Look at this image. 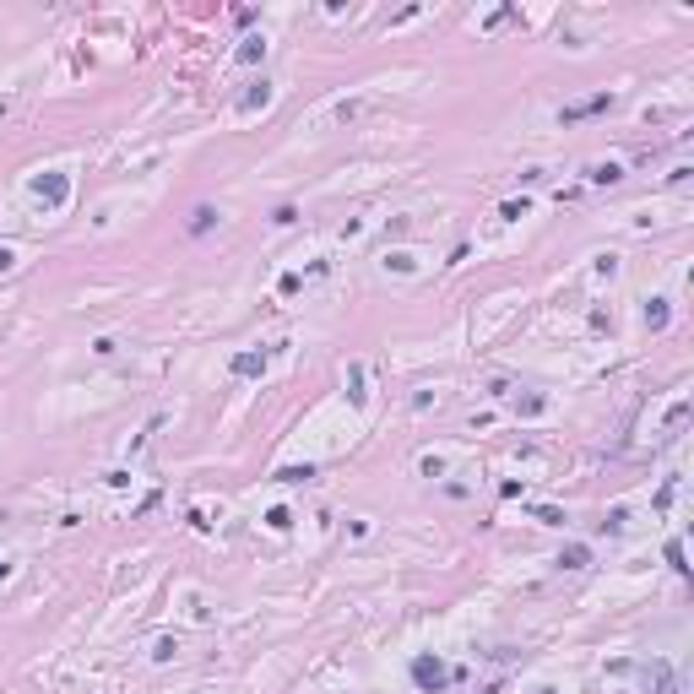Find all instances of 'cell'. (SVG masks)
Segmentation results:
<instances>
[{
    "label": "cell",
    "instance_id": "cell-1",
    "mask_svg": "<svg viewBox=\"0 0 694 694\" xmlns=\"http://www.w3.org/2000/svg\"><path fill=\"white\" fill-rule=\"evenodd\" d=\"M445 678H450V667L440 662V656H412V683L418 689H445Z\"/></svg>",
    "mask_w": 694,
    "mask_h": 694
},
{
    "label": "cell",
    "instance_id": "cell-2",
    "mask_svg": "<svg viewBox=\"0 0 694 694\" xmlns=\"http://www.w3.org/2000/svg\"><path fill=\"white\" fill-rule=\"evenodd\" d=\"M640 683H646V694H678L673 662H646V667H640Z\"/></svg>",
    "mask_w": 694,
    "mask_h": 694
},
{
    "label": "cell",
    "instance_id": "cell-3",
    "mask_svg": "<svg viewBox=\"0 0 694 694\" xmlns=\"http://www.w3.org/2000/svg\"><path fill=\"white\" fill-rule=\"evenodd\" d=\"M33 190H39V201H43V206H65V190H71V184H65V174H43Z\"/></svg>",
    "mask_w": 694,
    "mask_h": 694
},
{
    "label": "cell",
    "instance_id": "cell-4",
    "mask_svg": "<svg viewBox=\"0 0 694 694\" xmlns=\"http://www.w3.org/2000/svg\"><path fill=\"white\" fill-rule=\"evenodd\" d=\"M613 93H597V98H586V103H570V109H564V125L570 120H586V114H602V109H613Z\"/></svg>",
    "mask_w": 694,
    "mask_h": 694
},
{
    "label": "cell",
    "instance_id": "cell-5",
    "mask_svg": "<svg viewBox=\"0 0 694 694\" xmlns=\"http://www.w3.org/2000/svg\"><path fill=\"white\" fill-rule=\"evenodd\" d=\"M559 564H564V570H586V564H592V548H586V543H570V548L559 553Z\"/></svg>",
    "mask_w": 694,
    "mask_h": 694
},
{
    "label": "cell",
    "instance_id": "cell-6",
    "mask_svg": "<svg viewBox=\"0 0 694 694\" xmlns=\"http://www.w3.org/2000/svg\"><path fill=\"white\" fill-rule=\"evenodd\" d=\"M233 374L255 380V374H266V358H261V353H239V358H233Z\"/></svg>",
    "mask_w": 694,
    "mask_h": 694
},
{
    "label": "cell",
    "instance_id": "cell-7",
    "mask_svg": "<svg viewBox=\"0 0 694 694\" xmlns=\"http://www.w3.org/2000/svg\"><path fill=\"white\" fill-rule=\"evenodd\" d=\"M266 98H271V87L261 82V87H250L245 98H239V109H245V114H250V109H266Z\"/></svg>",
    "mask_w": 694,
    "mask_h": 694
},
{
    "label": "cell",
    "instance_id": "cell-8",
    "mask_svg": "<svg viewBox=\"0 0 694 694\" xmlns=\"http://www.w3.org/2000/svg\"><path fill=\"white\" fill-rule=\"evenodd\" d=\"M646 326H651V331L667 326V304H662V299H651V304H646Z\"/></svg>",
    "mask_w": 694,
    "mask_h": 694
},
{
    "label": "cell",
    "instance_id": "cell-9",
    "mask_svg": "<svg viewBox=\"0 0 694 694\" xmlns=\"http://www.w3.org/2000/svg\"><path fill=\"white\" fill-rule=\"evenodd\" d=\"M261 55H266V39H245V43H239V60H245V65H255Z\"/></svg>",
    "mask_w": 694,
    "mask_h": 694
},
{
    "label": "cell",
    "instance_id": "cell-10",
    "mask_svg": "<svg viewBox=\"0 0 694 694\" xmlns=\"http://www.w3.org/2000/svg\"><path fill=\"white\" fill-rule=\"evenodd\" d=\"M212 223H217V212H212V206H196V217H190V233H206Z\"/></svg>",
    "mask_w": 694,
    "mask_h": 694
},
{
    "label": "cell",
    "instance_id": "cell-11",
    "mask_svg": "<svg viewBox=\"0 0 694 694\" xmlns=\"http://www.w3.org/2000/svg\"><path fill=\"white\" fill-rule=\"evenodd\" d=\"M315 477V467H283L277 472V483H309Z\"/></svg>",
    "mask_w": 694,
    "mask_h": 694
},
{
    "label": "cell",
    "instance_id": "cell-12",
    "mask_svg": "<svg viewBox=\"0 0 694 694\" xmlns=\"http://www.w3.org/2000/svg\"><path fill=\"white\" fill-rule=\"evenodd\" d=\"M592 179H597V184H618V179H624V168H618V163H602Z\"/></svg>",
    "mask_w": 694,
    "mask_h": 694
},
{
    "label": "cell",
    "instance_id": "cell-13",
    "mask_svg": "<svg viewBox=\"0 0 694 694\" xmlns=\"http://www.w3.org/2000/svg\"><path fill=\"white\" fill-rule=\"evenodd\" d=\"M266 526H277V531H287V526H293V515H287V510H283V505H277V510H271V515H266Z\"/></svg>",
    "mask_w": 694,
    "mask_h": 694
},
{
    "label": "cell",
    "instance_id": "cell-14",
    "mask_svg": "<svg viewBox=\"0 0 694 694\" xmlns=\"http://www.w3.org/2000/svg\"><path fill=\"white\" fill-rule=\"evenodd\" d=\"M667 564H673V570H689V564H683V543H678V537L667 543Z\"/></svg>",
    "mask_w": 694,
    "mask_h": 694
},
{
    "label": "cell",
    "instance_id": "cell-15",
    "mask_svg": "<svg viewBox=\"0 0 694 694\" xmlns=\"http://www.w3.org/2000/svg\"><path fill=\"white\" fill-rule=\"evenodd\" d=\"M537 521H548V526H564V515L553 510V505H537Z\"/></svg>",
    "mask_w": 694,
    "mask_h": 694
},
{
    "label": "cell",
    "instance_id": "cell-16",
    "mask_svg": "<svg viewBox=\"0 0 694 694\" xmlns=\"http://www.w3.org/2000/svg\"><path fill=\"white\" fill-rule=\"evenodd\" d=\"M11 266H17V255H11V250H0V271H11Z\"/></svg>",
    "mask_w": 694,
    "mask_h": 694
},
{
    "label": "cell",
    "instance_id": "cell-17",
    "mask_svg": "<svg viewBox=\"0 0 694 694\" xmlns=\"http://www.w3.org/2000/svg\"><path fill=\"white\" fill-rule=\"evenodd\" d=\"M543 694H553V689H543Z\"/></svg>",
    "mask_w": 694,
    "mask_h": 694
}]
</instances>
